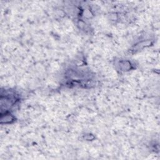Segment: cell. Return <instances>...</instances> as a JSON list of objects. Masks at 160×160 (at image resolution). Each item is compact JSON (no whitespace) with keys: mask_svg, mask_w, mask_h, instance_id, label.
I'll return each instance as SVG.
<instances>
[{"mask_svg":"<svg viewBox=\"0 0 160 160\" xmlns=\"http://www.w3.org/2000/svg\"><path fill=\"white\" fill-rule=\"evenodd\" d=\"M118 66L120 70L122 71H129L132 68V64L131 63V62L125 60L119 61L118 63Z\"/></svg>","mask_w":160,"mask_h":160,"instance_id":"6da1fadb","label":"cell"}]
</instances>
